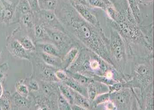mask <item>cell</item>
I'll return each mask as SVG.
<instances>
[{
  "label": "cell",
  "mask_w": 154,
  "mask_h": 110,
  "mask_svg": "<svg viewBox=\"0 0 154 110\" xmlns=\"http://www.w3.org/2000/svg\"><path fill=\"white\" fill-rule=\"evenodd\" d=\"M60 19L66 29L79 40L87 49L94 52L114 66L107 39L101 28L85 21L75 9H67L62 16L61 15Z\"/></svg>",
  "instance_id": "obj_1"
},
{
  "label": "cell",
  "mask_w": 154,
  "mask_h": 110,
  "mask_svg": "<svg viewBox=\"0 0 154 110\" xmlns=\"http://www.w3.org/2000/svg\"><path fill=\"white\" fill-rule=\"evenodd\" d=\"M67 72L82 74L93 79L96 76L105 77L118 82H123L122 74L94 52L87 49L79 53L76 59Z\"/></svg>",
  "instance_id": "obj_2"
},
{
  "label": "cell",
  "mask_w": 154,
  "mask_h": 110,
  "mask_svg": "<svg viewBox=\"0 0 154 110\" xmlns=\"http://www.w3.org/2000/svg\"><path fill=\"white\" fill-rule=\"evenodd\" d=\"M109 48L114 67L123 75L127 63V54L121 35L115 29L111 31Z\"/></svg>",
  "instance_id": "obj_3"
},
{
  "label": "cell",
  "mask_w": 154,
  "mask_h": 110,
  "mask_svg": "<svg viewBox=\"0 0 154 110\" xmlns=\"http://www.w3.org/2000/svg\"><path fill=\"white\" fill-rule=\"evenodd\" d=\"M132 90L131 88L124 87L118 91L110 93V100L116 110L131 109Z\"/></svg>",
  "instance_id": "obj_4"
},
{
  "label": "cell",
  "mask_w": 154,
  "mask_h": 110,
  "mask_svg": "<svg viewBox=\"0 0 154 110\" xmlns=\"http://www.w3.org/2000/svg\"><path fill=\"white\" fill-rule=\"evenodd\" d=\"M45 29L62 56L63 53H66L69 51L71 44V40L64 32L48 27Z\"/></svg>",
  "instance_id": "obj_5"
},
{
  "label": "cell",
  "mask_w": 154,
  "mask_h": 110,
  "mask_svg": "<svg viewBox=\"0 0 154 110\" xmlns=\"http://www.w3.org/2000/svg\"><path fill=\"white\" fill-rule=\"evenodd\" d=\"M72 5L76 11L85 21L96 27L100 28L97 19L85 5L74 2H72Z\"/></svg>",
  "instance_id": "obj_6"
},
{
  "label": "cell",
  "mask_w": 154,
  "mask_h": 110,
  "mask_svg": "<svg viewBox=\"0 0 154 110\" xmlns=\"http://www.w3.org/2000/svg\"><path fill=\"white\" fill-rule=\"evenodd\" d=\"M79 53V50L76 47L70 49L62 58L61 68L66 71L76 59Z\"/></svg>",
  "instance_id": "obj_7"
},
{
  "label": "cell",
  "mask_w": 154,
  "mask_h": 110,
  "mask_svg": "<svg viewBox=\"0 0 154 110\" xmlns=\"http://www.w3.org/2000/svg\"><path fill=\"white\" fill-rule=\"evenodd\" d=\"M63 83L73 90L88 98L87 86H84L71 77H69L66 81H63Z\"/></svg>",
  "instance_id": "obj_8"
},
{
  "label": "cell",
  "mask_w": 154,
  "mask_h": 110,
  "mask_svg": "<svg viewBox=\"0 0 154 110\" xmlns=\"http://www.w3.org/2000/svg\"><path fill=\"white\" fill-rule=\"evenodd\" d=\"M74 95V104L78 105L85 110L92 109V101L89 99L82 95L73 90Z\"/></svg>",
  "instance_id": "obj_9"
},
{
  "label": "cell",
  "mask_w": 154,
  "mask_h": 110,
  "mask_svg": "<svg viewBox=\"0 0 154 110\" xmlns=\"http://www.w3.org/2000/svg\"><path fill=\"white\" fill-rule=\"evenodd\" d=\"M11 48L12 52L16 56L21 58L29 59V56L26 50L23 48L21 44L17 40H15L11 44Z\"/></svg>",
  "instance_id": "obj_10"
},
{
  "label": "cell",
  "mask_w": 154,
  "mask_h": 110,
  "mask_svg": "<svg viewBox=\"0 0 154 110\" xmlns=\"http://www.w3.org/2000/svg\"><path fill=\"white\" fill-rule=\"evenodd\" d=\"M42 57L45 62L48 65L56 68H61L62 60L59 57L44 53L42 54Z\"/></svg>",
  "instance_id": "obj_11"
},
{
  "label": "cell",
  "mask_w": 154,
  "mask_h": 110,
  "mask_svg": "<svg viewBox=\"0 0 154 110\" xmlns=\"http://www.w3.org/2000/svg\"><path fill=\"white\" fill-rule=\"evenodd\" d=\"M60 93L66 99L71 105L74 104V97L73 90L65 84H60L58 86Z\"/></svg>",
  "instance_id": "obj_12"
},
{
  "label": "cell",
  "mask_w": 154,
  "mask_h": 110,
  "mask_svg": "<svg viewBox=\"0 0 154 110\" xmlns=\"http://www.w3.org/2000/svg\"><path fill=\"white\" fill-rule=\"evenodd\" d=\"M67 73V75L69 77L72 78L77 81H79V83L84 86H87L90 83V82L94 81V80L91 78L84 75L82 74L79 73L77 72H71L66 71Z\"/></svg>",
  "instance_id": "obj_13"
},
{
  "label": "cell",
  "mask_w": 154,
  "mask_h": 110,
  "mask_svg": "<svg viewBox=\"0 0 154 110\" xmlns=\"http://www.w3.org/2000/svg\"><path fill=\"white\" fill-rule=\"evenodd\" d=\"M42 47L44 53L48 54L59 57L61 58H62L61 53L55 44L50 43L44 44H42Z\"/></svg>",
  "instance_id": "obj_14"
},
{
  "label": "cell",
  "mask_w": 154,
  "mask_h": 110,
  "mask_svg": "<svg viewBox=\"0 0 154 110\" xmlns=\"http://www.w3.org/2000/svg\"><path fill=\"white\" fill-rule=\"evenodd\" d=\"M130 5V10L137 23H140L141 13L136 0H127Z\"/></svg>",
  "instance_id": "obj_15"
},
{
  "label": "cell",
  "mask_w": 154,
  "mask_h": 110,
  "mask_svg": "<svg viewBox=\"0 0 154 110\" xmlns=\"http://www.w3.org/2000/svg\"><path fill=\"white\" fill-rule=\"evenodd\" d=\"M110 100V93H104L98 95L92 101V109H96L99 105Z\"/></svg>",
  "instance_id": "obj_16"
},
{
  "label": "cell",
  "mask_w": 154,
  "mask_h": 110,
  "mask_svg": "<svg viewBox=\"0 0 154 110\" xmlns=\"http://www.w3.org/2000/svg\"><path fill=\"white\" fill-rule=\"evenodd\" d=\"M41 7L46 11H54L57 5V0H38Z\"/></svg>",
  "instance_id": "obj_17"
},
{
  "label": "cell",
  "mask_w": 154,
  "mask_h": 110,
  "mask_svg": "<svg viewBox=\"0 0 154 110\" xmlns=\"http://www.w3.org/2000/svg\"><path fill=\"white\" fill-rule=\"evenodd\" d=\"M58 107L59 110H71V104L66 100L61 94L60 93L58 99Z\"/></svg>",
  "instance_id": "obj_18"
},
{
  "label": "cell",
  "mask_w": 154,
  "mask_h": 110,
  "mask_svg": "<svg viewBox=\"0 0 154 110\" xmlns=\"http://www.w3.org/2000/svg\"><path fill=\"white\" fill-rule=\"evenodd\" d=\"M43 71L45 76L46 77V79L48 81H53V82H57L60 81L56 77V74H55L56 72H54L53 69L48 68V67H45Z\"/></svg>",
  "instance_id": "obj_19"
},
{
  "label": "cell",
  "mask_w": 154,
  "mask_h": 110,
  "mask_svg": "<svg viewBox=\"0 0 154 110\" xmlns=\"http://www.w3.org/2000/svg\"><path fill=\"white\" fill-rule=\"evenodd\" d=\"M87 93H88V98L89 99V100L93 101L96 96L97 95L94 80L90 82L87 86Z\"/></svg>",
  "instance_id": "obj_20"
},
{
  "label": "cell",
  "mask_w": 154,
  "mask_h": 110,
  "mask_svg": "<svg viewBox=\"0 0 154 110\" xmlns=\"http://www.w3.org/2000/svg\"><path fill=\"white\" fill-rule=\"evenodd\" d=\"M13 99L15 104L21 108H26L28 105V103L26 98L20 95L18 93H16L13 96Z\"/></svg>",
  "instance_id": "obj_21"
},
{
  "label": "cell",
  "mask_w": 154,
  "mask_h": 110,
  "mask_svg": "<svg viewBox=\"0 0 154 110\" xmlns=\"http://www.w3.org/2000/svg\"><path fill=\"white\" fill-rule=\"evenodd\" d=\"M17 92L20 95L26 98L29 94V90L28 87L22 83H19L16 87Z\"/></svg>",
  "instance_id": "obj_22"
},
{
  "label": "cell",
  "mask_w": 154,
  "mask_h": 110,
  "mask_svg": "<svg viewBox=\"0 0 154 110\" xmlns=\"http://www.w3.org/2000/svg\"><path fill=\"white\" fill-rule=\"evenodd\" d=\"M20 42L26 51H34L35 49V45L31 41L26 37L23 38Z\"/></svg>",
  "instance_id": "obj_23"
},
{
  "label": "cell",
  "mask_w": 154,
  "mask_h": 110,
  "mask_svg": "<svg viewBox=\"0 0 154 110\" xmlns=\"http://www.w3.org/2000/svg\"><path fill=\"white\" fill-rule=\"evenodd\" d=\"M42 89L44 92L46 94L48 95L53 94L55 91H57V89H59L58 86V87L54 85H51V84H43Z\"/></svg>",
  "instance_id": "obj_24"
},
{
  "label": "cell",
  "mask_w": 154,
  "mask_h": 110,
  "mask_svg": "<svg viewBox=\"0 0 154 110\" xmlns=\"http://www.w3.org/2000/svg\"><path fill=\"white\" fill-rule=\"evenodd\" d=\"M55 74L57 79L60 81H63V82L66 81L69 77L66 72L63 69H60L56 71Z\"/></svg>",
  "instance_id": "obj_25"
},
{
  "label": "cell",
  "mask_w": 154,
  "mask_h": 110,
  "mask_svg": "<svg viewBox=\"0 0 154 110\" xmlns=\"http://www.w3.org/2000/svg\"><path fill=\"white\" fill-rule=\"evenodd\" d=\"M89 3L95 7L99 8L102 9H106L107 6L106 4L102 0H88Z\"/></svg>",
  "instance_id": "obj_26"
},
{
  "label": "cell",
  "mask_w": 154,
  "mask_h": 110,
  "mask_svg": "<svg viewBox=\"0 0 154 110\" xmlns=\"http://www.w3.org/2000/svg\"><path fill=\"white\" fill-rule=\"evenodd\" d=\"M124 83H121V82H116L112 85L108 86L109 88V93H112L113 92L118 91L124 87Z\"/></svg>",
  "instance_id": "obj_27"
},
{
  "label": "cell",
  "mask_w": 154,
  "mask_h": 110,
  "mask_svg": "<svg viewBox=\"0 0 154 110\" xmlns=\"http://www.w3.org/2000/svg\"><path fill=\"white\" fill-rule=\"evenodd\" d=\"M106 12H107V15H108L110 18L112 19L114 21L116 20L117 17V14L116 10L114 9L111 6L107 7L106 9Z\"/></svg>",
  "instance_id": "obj_28"
},
{
  "label": "cell",
  "mask_w": 154,
  "mask_h": 110,
  "mask_svg": "<svg viewBox=\"0 0 154 110\" xmlns=\"http://www.w3.org/2000/svg\"><path fill=\"white\" fill-rule=\"evenodd\" d=\"M35 33L36 37L38 38H42L44 37L45 31L39 25H37L35 27Z\"/></svg>",
  "instance_id": "obj_29"
},
{
  "label": "cell",
  "mask_w": 154,
  "mask_h": 110,
  "mask_svg": "<svg viewBox=\"0 0 154 110\" xmlns=\"http://www.w3.org/2000/svg\"><path fill=\"white\" fill-rule=\"evenodd\" d=\"M23 23L27 27H31L33 25V21H32V17L29 14H26L23 17Z\"/></svg>",
  "instance_id": "obj_30"
},
{
  "label": "cell",
  "mask_w": 154,
  "mask_h": 110,
  "mask_svg": "<svg viewBox=\"0 0 154 110\" xmlns=\"http://www.w3.org/2000/svg\"><path fill=\"white\" fill-rule=\"evenodd\" d=\"M21 12L22 13L26 15V14H29L30 13V5L28 4V3L26 2H24L22 4L20 7Z\"/></svg>",
  "instance_id": "obj_31"
},
{
  "label": "cell",
  "mask_w": 154,
  "mask_h": 110,
  "mask_svg": "<svg viewBox=\"0 0 154 110\" xmlns=\"http://www.w3.org/2000/svg\"><path fill=\"white\" fill-rule=\"evenodd\" d=\"M28 86H29V88L30 90L35 91H37L39 89V87L38 82L35 80L30 81L29 82V84H28Z\"/></svg>",
  "instance_id": "obj_32"
},
{
  "label": "cell",
  "mask_w": 154,
  "mask_h": 110,
  "mask_svg": "<svg viewBox=\"0 0 154 110\" xmlns=\"http://www.w3.org/2000/svg\"><path fill=\"white\" fill-rule=\"evenodd\" d=\"M30 5V8L33 10L37 11L38 10V0H27Z\"/></svg>",
  "instance_id": "obj_33"
},
{
  "label": "cell",
  "mask_w": 154,
  "mask_h": 110,
  "mask_svg": "<svg viewBox=\"0 0 154 110\" xmlns=\"http://www.w3.org/2000/svg\"><path fill=\"white\" fill-rule=\"evenodd\" d=\"M3 15L5 18H9L12 16V12L8 9H6L4 12Z\"/></svg>",
  "instance_id": "obj_34"
},
{
  "label": "cell",
  "mask_w": 154,
  "mask_h": 110,
  "mask_svg": "<svg viewBox=\"0 0 154 110\" xmlns=\"http://www.w3.org/2000/svg\"><path fill=\"white\" fill-rule=\"evenodd\" d=\"M72 2L76 3L82 4L86 5H87L86 0H71Z\"/></svg>",
  "instance_id": "obj_35"
},
{
  "label": "cell",
  "mask_w": 154,
  "mask_h": 110,
  "mask_svg": "<svg viewBox=\"0 0 154 110\" xmlns=\"http://www.w3.org/2000/svg\"><path fill=\"white\" fill-rule=\"evenodd\" d=\"M3 95V87L2 84L0 83V98H1Z\"/></svg>",
  "instance_id": "obj_36"
},
{
  "label": "cell",
  "mask_w": 154,
  "mask_h": 110,
  "mask_svg": "<svg viewBox=\"0 0 154 110\" xmlns=\"http://www.w3.org/2000/svg\"><path fill=\"white\" fill-rule=\"evenodd\" d=\"M140 1H141V2H152L153 0H140Z\"/></svg>",
  "instance_id": "obj_37"
}]
</instances>
